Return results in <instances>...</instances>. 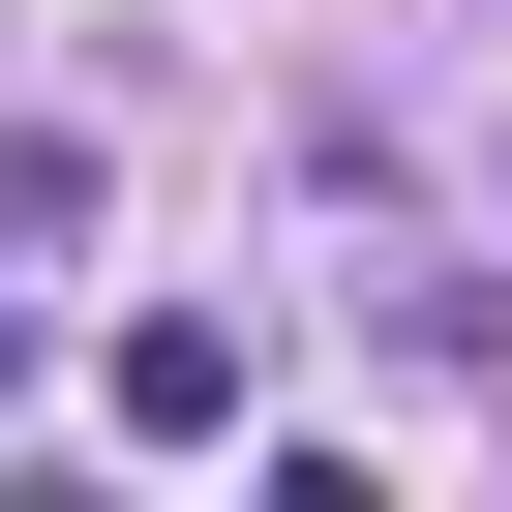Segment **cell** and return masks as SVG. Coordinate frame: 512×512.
<instances>
[{
	"mask_svg": "<svg viewBox=\"0 0 512 512\" xmlns=\"http://www.w3.org/2000/svg\"><path fill=\"white\" fill-rule=\"evenodd\" d=\"M121 422H151V452H211V422H241V332H181V302H151V332H121Z\"/></svg>",
	"mask_w": 512,
	"mask_h": 512,
	"instance_id": "obj_1",
	"label": "cell"
}]
</instances>
